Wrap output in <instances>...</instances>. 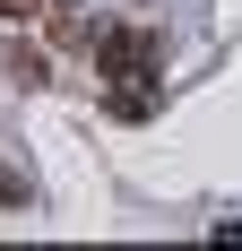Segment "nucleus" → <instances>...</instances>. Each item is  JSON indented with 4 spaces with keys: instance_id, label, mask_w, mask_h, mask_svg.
Here are the masks:
<instances>
[{
    "instance_id": "6",
    "label": "nucleus",
    "mask_w": 242,
    "mask_h": 251,
    "mask_svg": "<svg viewBox=\"0 0 242 251\" xmlns=\"http://www.w3.org/2000/svg\"><path fill=\"white\" fill-rule=\"evenodd\" d=\"M52 9H78V0H52Z\"/></svg>"
},
{
    "instance_id": "1",
    "label": "nucleus",
    "mask_w": 242,
    "mask_h": 251,
    "mask_svg": "<svg viewBox=\"0 0 242 251\" xmlns=\"http://www.w3.org/2000/svg\"><path fill=\"white\" fill-rule=\"evenodd\" d=\"M87 61H96V78H165V35L156 26H96Z\"/></svg>"
},
{
    "instance_id": "4",
    "label": "nucleus",
    "mask_w": 242,
    "mask_h": 251,
    "mask_svg": "<svg viewBox=\"0 0 242 251\" xmlns=\"http://www.w3.org/2000/svg\"><path fill=\"white\" fill-rule=\"evenodd\" d=\"M0 208H35V182H26L9 156H0Z\"/></svg>"
},
{
    "instance_id": "2",
    "label": "nucleus",
    "mask_w": 242,
    "mask_h": 251,
    "mask_svg": "<svg viewBox=\"0 0 242 251\" xmlns=\"http://www.w3.org/2000/svg\"><path fill=\"white\" fill-rule=\"evenodd\" d=\"M156 104H165V78H113L104 87V113L113 122H156Z\"/></svg>"
},
{
    "instance_id": "3",
    "label": "nucleus",
    "mask_w": 242,
    "mask_h": 251,
    "mask_svg": "<svg viewBox=\"0 0 242 251\" xmlns=\"http://www.w3.org/2000/svg\"><path fill=\"white\" fill-rule=\"evenodd\" d=\"M9 78H18V87H52V61L35 44H9Z\"/></svg>"
},
{
    "instance_id": "5",
    "label": "nucleus",
    "mask_w": 242,
    "mask_h": 251,
    "mask_svg": "<svg viewBox=\"0 0 242 251\" xmlns=\"http://www.w3.org/2000/svg\"><path fill=\"white\" fill-rule=\"evenodd\" d=\"M52 0H0V26H26V18H44Z\"/></svg>"
}]
</instances>
